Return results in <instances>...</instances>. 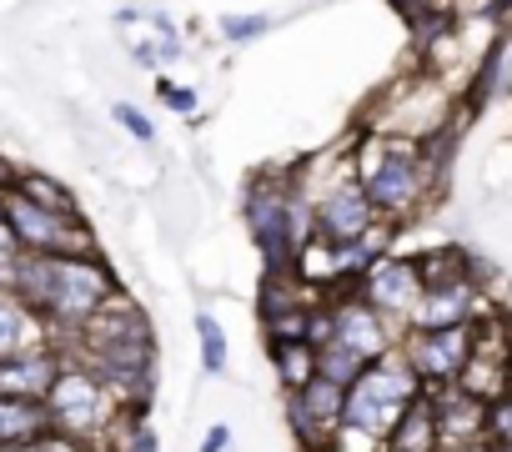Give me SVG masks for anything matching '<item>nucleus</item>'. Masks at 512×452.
Listing matches in <instances>:
<instances>
[{
  "instance_id": "11",
  "label": "nucleus",
  "mask_w": 512,
  "mask_h": 452,
  "mask_svg": "<svg viewBox=\"0 0 512 452\" xmlns=\"http://www.w3.org/2000/svg\"><path fill=\"white\" fill-rule=\"evenodd\" d=\"M342 402H347V387L327 377H312L307 387L287 392V427L302 442V452H327L332 432L342 427Z\"/></svg>"
},
{
  "instance_id": "2",
  "label": "nucleus",
  "mask_w": 512,
  "mask_h": 452,
  "mask_svg": "<svg viewBox=\"0 0 512 452\" xmlns=\"http://www.w3.org/2000/svg\"><path fill=\"white\" fill-rule=\"evenodd\" d=\"M352 176L362 181L372 211H377L387 226L412 221V216L432 201V191L442 186V176L432 171L422 141H407V136H377V131H367V136L357 141Z\"/></svg>"
},
{
  "instance_id": "12",
  "label": "nucleus",
  "mask_w": 512,
  "mask_h": 452,
  "mask_svg": "<svg viewBox=\"0 0 512 452\" xmlns=\"http://www.w3.org/2000/svg\"><path fill=\"white\" fill-rule=\"evenodd\" d=\"M487 312V297H482V282H442V287H427L407 317V327L417 332H432V327H462V322H477Z\"/></svg>"
},
{
  "instance_id": "1",
  "label": "nucleus",
  "mask_w": 512,
  "mask_h": 452,
  "mask_svg": "<svg viewBox=\"0 0 512 452\" xmlns=\"http://www.w3.org/2000/svg\"><path fill=\"white\" fill-rule=\"evenodd\" d=\"M11 292L46 322V332L56 342V337H71L76 327H86L121 287L101 252H91V257L21 252V262L11 272Z\"/></svg>"
},
{
  "instance_id": "23",
  "label": "nucleus",
  "mask_w": 512,
  "mask_h": 452,
  "mask_svg": "<svg viewBox=\"0 0 512 452\" xmlns=\"http://www.w3.org/2000/svg\"><path fill=\"white\" fill-rule=\"evenodd\" d=\"M327 452H387V437H372V432H362V427H337L332 432V442H327Z\"/></svg>"
},
{
  "instance_id": "7",
  "label": "nucleus",
  "mask_w": 512,
  "mask_h": 452,
  "mask_svg": "<svg viewBox=\"0 0 512 452\" xmlns=\"http://www.w3.org/2000/svg\"><path fill=\"white\" fill-rule=\"evenodd\" d=\"M407 367L422 377V387H452L477 347V322H462V327H432V332H417L407 327V337L397 342Z\"/></svg>"
},
{
  "instance_id": "28",
  "label": "nucleus",
  "mask_w": 512,
  "mask_h": 452,
  "mask_svg": "<svg viewBox=\"0 0 512 452\" xmlns=\"http://www.w3.org/2000/svg\"><path fill=\"white\" fill-rule=\"evenodd\" d=\"M226 442H231V427H211L201 437V452H226Z\"/></svg>"
},
{
  "instance_id": "9",
  "label": "nucleus",
  "mask_w": 512,
  "mask_h": 452,
  "mask_svg": "<svg viewBox=\"0 0 512 452\" xmlns=\"http://www.w3.org/2000/svg\"><path fill=\"white\" fill-rule=\"evenodd\" d=\"M377 221L382 216L372 211V201H367L362 181L352 176V166L322 196H312V237H322V242H357V237L372 232Z\"/></svg>"
},
{
  "instance_id": "15",
  "label": "nucleus",
  "mask_w": 512,
  "mask_h": 452,
  "mask_svg": "<svg viewBox=\"0 0 512 452\" xmlns=\"http://www.w3.org/2000/svg\"><path fill=\"white\" fill-rule=\"evenodd\" d=\"M46 342H51L46 322L11 287H0V357H16V352H31V347H46Z\"/></svg>"
},
{
  "instance_id": "6",
  "label": "nucleus",
  "mask_w": 512,
  "mask_h": 452,
  "mask_svg": "<svg viewBox=\"0 0 512 452\" xmlns=\"http://www.w3.org/2000/svg\"><path fill=\"white\" fill-rule=\"evenodd\" d=\"M0 211H6L21 252H51V257H91L96 252V237L81 216L46 211L31 196H21L11 181H0Z\"/></svg>"
},
{
  "instance_id": "24",
  "label": "nucleus",
  "mask_w": 512,
  "mask_h": 452,
  "mask_svg": "<svg viewBox=\"0 0 512 452\" xmlns=\"http://www.w3.org/2000/svg\"><path fill=\"white\" fill-rule=\"evenodd\" d=\"M272 21H277V16H267V11H262V16H221V36H226V41H256V36L272 31Z\"/></svg>"
},
{
  "instance_id": "8",
  "label": "nucleus",
  "mask_w": 512,
  "mask_h": 452,
  "mask_svg": "<svg viewBox=\"0 0 512 452\" xmlns=\"http://www.w3.org/2000/svg\"><path fill=\"white\" fill-rule=\"evenodd\" d=\"M372 312H382L392 327H407V317H412V307H417V297L427 292L422 287V267H417V257H397V252H387V257H377L362 277H357V287H352Z\"/></svg>"
},
{
  "instance_id": "5",
  "label": "nucleus",
  "mask_w": 512,
  "mask_h": 452,
  "mask_svg": "<svg viewBox=\"0 0 512 452\" xmlns=\"http://www.w3.org/2000/svg\"><path fill=\"white\" fill-rule=\"evenodd\" d=\"M121 412H131V407H121V397L96 372H86L81 362L61 357V372H56V382L46 392V417H51L56 432L101 447V437H111Z\"/></svg>"
},
{
  "instance_id": "26",
  "label": "nucleus",
  "mask_w": 512,
  "mask_h": 452,
  "mask_svg": "<svg viewBox=\"0 0 512 452\" xmlns=\"http://www.w3.org/2000/svg\"><path fill=\"white\" fill-rule=\"evenodd\" d=\"M111 116H116V126H126V131H131V141H141V146H146V141H156V126H151V116H146L141 106L116 101V106H111Z\"/></svg>"
},
{
  "instance_id": "18",
  "label": "nucleus",
  "mask_w": 512,
  "mask_h": 452,
  "mask_svg": "<svg viewBox=\"0 0 512 452\" xmlns=\"http://www.w3.org/2000/svg\"><path fill=\"white\" fill-rule=\"evenodd\" d=\"M267 347H272V367H277L287 392H297L317 377V347L312 342H267Z\"/></svg>"
},
{
  "instance_id": "10",
  "label": "nucleus",
  "mask_w": 512,
  "mask_h": 452,
  "mask_svg": "<svg viewBox=\"0 0 512 452\" xmlns=\"http://www.w3.org/2000/svg\"><path fill=\"white\" fill-rule=\"evenodd\" d=\"M322 302H327V317H332V337H327V342L352 347L362 362H377V357H387V352L402 342V337L392 332V322H387L382 312H372L357 292H327Z\"/></svg>"
},
{
  "instance_id": "21",
  "label": "nucleus",
  "mask_w": 512,
  "mask_h": 452,
  "mask_svg": "<svg viewBox=\"0 0 512 452\" xmlns=\"http://www.w3.org/2000/svg\"><path fill=\"white\" fill-rule=\"evenodd\" d=\"M196 342H201V372L221 377L226 372V332L211 312H196Z\"/></svg>"
},
{
  "instance_id": "14",
  "label": "nucleus",
  "mask_w": 512,
  "mask_h": 452,
  "mask_svg": "<svg viewBox=\"0 0 512 452\" xmlns=\"http://www.w3.org/2000/svg\"><path fill=\"white\" fill-rule=\"evenodd\" d=\"M121 31L131 41L136 66H166L181 56V36L166 16H141V11H121Z\"/></svg>"
},
{
  "instance_id": "22",
  "label": "nucleus",
  "mask_w": 512,
  "mask_h": 452,
  "mask_svg": "<svg viewBox=\"0 0 512 452\" xmlns=\"http://www.w3.org/2000/svg\"><path fill=\"white\" fill-rule=\"evenodd\" d=\"M487 447L507 452L512 447V392H502L497 402H487Z\"/></svg>"
},
{
  "instance_id": "27",
  "label": "nucleus",
  "mask_w": 512,
  "mask_h": 452,
  "mask_svg": "<svg viewBox=\"0 0 512 452\" xmlns=\"http://www.w3.org/2000/svg\"><path fill=\"white\" fill-rule=\"evenodd\" d=\"M16 262H21V242H16V232H11L6 211H0V287H11V272H16Z\"/></svg>"
},
{
  "instance_id": "17",
  "label": "nucleus",
  "mask_w": 512,
  "mask_h": 452,
  "mask_svg": "<svg viewBox=\"0 0 512 452\" xmlns=\"http://www.w3.org/2000/svg\"><path fill=\"white\" fill-rule=\"evenodd\" d=\"M46 427H51L46 402L0 397V452H6V447H21V442H31V437H41Z\"/></svg>"
},
{
  "instance_id": "3",
  "label": "nucleus",
  "mask_w": 512,
  "mask_h": 452,
  "mask_svg": "<svg viewBox=\"0 0 512 452\" xmlns=\"http://www.w3.org/2000/svg\"><path fill=\"white\" fill-rule=\"evenodd\" d=\"M246 232L267 272H297L302 247L312 242V196L292 176H256L241 196Z\"/></svg>"
},
{
  "instance_id": "20",
  "label": "nucleus",
  "mask_w": 512,
  "mask_h": 452,
  "mask_svg": "<svg viewBox=\"0 0 512 452\" xmlns=\"http://www.w3.org/2000/svg\"><path fill=\"white\" fill-rule=\"evenodd\" d=\"M362 357L352 352V347H342V342H322L317 347V377H327V382H337V387H352L357 377H362Z\"/></svg>"
},
{
  "instance_id": "4",
  "label": "nucleus",
  "mask_w": 512,
  "mask_h": 452,
  "mask_svg": "<svg viewBox=\"0 0 512 452\" xmlns=\"http://www.w3.org/2000/svg\"><path fill=\"white\" fill-rule=\"evenodd\" d=\"M422 392H427L422 377L407 367L402 347H392L387 357L367 362L362 377L347 387L342 422H347V427H362V432H372V437H387V432L402 422V412H407Z\"/></svg>"
},
{
  "instance_id": "19",
  "label": "nucleus",
  "mask_w": 512,
  "mask_h": 452,
  "mask_svg": "<svg viewBox=\"0 0 512 452\" xmlns=\"http://www.w3.org/2000/svg\"><path fill=\"white\" fill-rule=\"evenodd\" d=\"M21 196H31L36 206H46V211H61V216H81V206H76V196L61 186V181H51V176H41V171H21V176H6Z\"/></svg>"
},
{
  "instance_id": "25",
  "label": "nucleus",
  "mask_w": 512,
  "mask_h": 452,
  "mask_svg": "<svg viewBox=\"0 0 512 452\" xmlns=\"http://www.w3.org/2000/svg\"><path fill=\"white\" fill-rule=\"evenodd\" d=\"M156 96H161V106H166V111H176V116H196V111H201V96H196L191 86L166 81V76L156 81Z\"/></svg>"
},
{
  "instance_id": "16",
  "label": "nucleus",
  "mask_w": 512,
  "mask_h": 452,
  "mask_svg": "<svg viewBox=\"0 0 512 452\" xmlns=\"http://www.w3.org/2000/svg\"><path fill=\"white\" fill-rule=\"evenodd\" d=\"M387 452H442V427H437V407H432V392H422L402 422L387 432Z\"/></svg>"
},
{
  "instance_id": "13",
  "label": "nucleus",
  "mask_w": 512,
  "mask_h": 452,
  "mask_svg": "<svg viewBox=\"0 0 512 452\" xmlns=\"http://www.w3.org/2000/svg\"><path fill=\"white\" fill-rule=\"evenodd\" d=\"M61 372V347H31L16 357H0V397H26V402H46L51 382Z\"/></svg>"
}]
</instances>
